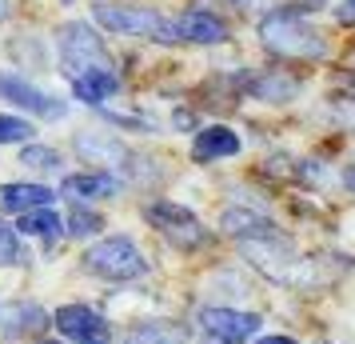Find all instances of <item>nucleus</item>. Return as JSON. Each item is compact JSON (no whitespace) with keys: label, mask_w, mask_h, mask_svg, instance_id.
Returning a JSON list of instances; mask_svg holds the SVG:
<instances>
[{"label":"nucleus","mask_w":355,"mask_h":344,"mask_svg":"<svg viewBox=\"0 0 355 344\" xmlns=\"http://www.w3.org/2000/svg\"><path fill=\"white\" fill-rule=\"evenodd\" d=\"M259 40H263V49L275 52V56H288V60H320L327 44H323V36L307 24L300 13H288V8H279V13H268L263 24H259Z\"/></svg>","instance_id":"obj_1"},{"label":"nucleus","mask_w":355,"mask_h":344,"mask_svg":"<svg viewBox=\"0 0 355 344\" xmlns=\"http://www.w3.org/2000/svg\"><path fill=\"white\" fill-rule=\"evenodd\" d=\"M92 17L100 28H108L116 36H148V40H164L172 44L180 40L176 24L152 8H128V4H92Z\"/></svg>","instance_id":"obj_2"},{"label":"nucleus","mask_w":355,"mask_h":344,"mask_svg":"<svg viewBox=\"0 0 355 344\" xmlns=\"http://www.w3.org/2000/svg\"><path fill=\"white\" fill-rule=\"evenodd\" d=\"M60 65L76 81V76L92 72V68H112V60H108V52L100 44V36L84 20H72V24L60 28Z\"/></svg>","instance_id":"obj_3"},{"label":"nucleus","mask_w":355,"mask_h":344,"mask_svg":"<svg viewBox=\"0 0 355 344\" xmlns=\"http://www.w3.org/2000/svg\"><path fill=\"white\" fill-rule=\"evenodd\" d=\"M84 264H88V272H96V277H104V280H136L148 268L144 256H140V248L132 245V240H124V236L100 240V245L84 256Z\"/></svg>","instance_id":"obj_4"},{"label":"nucleus","mask_w":355,"mask_h":344,"mask_svg":"<svg viewBox=\"0 0 355 344\" xmlns=\"http://www.w3.org/2000/svg\"><path fill=\"white\" fill-rule=\"evenodd\" d=\"M148 220L156 224V229L172 240L176 248H200L208 236H204V229H200V220H196L188 208H180V204H168V200H160V204H148Z\"/></svg>","instance_id":"obj_5"},{"label":"nucleus","mask_w":355,"mask_h":344,"mask_svg":"<svg viewBox=\"0 0 355 344\" xmlns=\"http://www.w3.org/2000/svg\"><path fill=\"white\" fill-rule=\"evenodd\" d=\"M200 325H204V332L216 336V341L240 344V341H248V336H256L259 316H252V312H236V309H204L200 312Z\"/></svg>","instance_id":"obj_6"},{"label":"nucleus","mask_w":355,"mask_h":344,"mask_svg":"<svg viewBox=\"0 0 355 344\" xmlns=\"http://www.w3.org/2000/svg\"><path fill=\"white\" fill-rule=\"evenodd\" d=\"M0 97L20 104V108H28V113H36V116H44V120L64 116V100H52L49 92L33 88V84L20 81V76H0Z\"/></svg>","instance_id":"obj_7"},{"label":"nucleus","mask_w":355,"mask_h":344,"mask_svg":"<svg viewBox=\"0 0 355 344\" xmlns=\"http://www.w3.org/2000/svg\"><path fill=\"white\" fill-rule=\"evenodd\" d=\"M56 328L80 344H108V325L84 304H68V309L56 312Z\"/></svg>","instance_id":"obj_8"},{"label":"nucleus","mask_w":355,"mask_h":344,"mask_svg":"<svg viewBox=\"0 0 355 344\" xmlns=\"http://www.w3.org/2000/svg\"><path fill=\"white\" fill-rule=\"evenodd\" d=\"M33 328H44V312L36 304H24V300L0 304V341H17Z\"/></svg>","instance_id":"obj_9"},{"label":"nucleus","mask_w":355,"mask_h":344,"mask_svg":"<svg viewBox=\"0 0 355 344\" xmlns=\"http://www.w3.org/2000/svg\"><path fill=\"white\" fill-rule=\"evenodd\" d=\"M176 33L180 40H196V44H220V40H227V28L220 17H211V13H184V17L176 20Z\"/></svg>","instance_id":"obj_10"},{"label":"nucleus","mask_w":355,"mask_h":344,"mask_svg":"<svg viewBox=\"0 0 355 344\" xmlns=\"http://www.w3.org/2000/svg\"><path fill=\"white\" fill-rule=\"evenodd\" d=\"M52 200L56 197L44 184H0V213H33Z\"/></svg>","instance_id":"obj_11"},{"label":"nucleus","mask_w":355,"mask_h":344,"mask_svg":"<svg viewBox=\"0 0 355 344\" xmlns=\"http://www.w3.org/2000/svg\"><path fill=\"white\" fill-rule=\"evenodd\" d=\"M240 152V136L232 129H204L200 136H196V145H192V156L196 161H216V156H236Z\"/></svg>","instance_id":"obj_12"},{"label":"nucleus","mask_w":355,"mask_h":344,"mask_svg":"<svg viewBox=\"0 0 355 344\" xmlns=\"http://www.w3.org/2000/svg\"><path fill=\"white\" fill-rule=\"evenodd\" d=\"M72 88H76V97L88 100V104H100V100H108L120 88V81H116L112 68H92V72H84V76H76L72 81Z\"/></svg>","instance_id":"obj_13"},{"label":"nucleus","mask_w":355,"mask_h":344,"mask_svg":"<svg viewBox=\"0 0 355 344\" xmlns=\"http://www.w3.org/2000/svg\"><path fill=\"white\" fill-rule=\"evenodd\" d=\"M220 224H224L227 232H236L240 240H252V236H275V224H272V220H263V216L248 213V208H227Z\"/></svg>","instance_id":"obj_14"},{"label":"nucleus","mask_w":355,"mask_h":344,"mask_svg":"<svg viewBox=\"0 0 355 344\" xmlns=\"http://www.w3.org/2000/svg\"><path fill=\"white\" fill-rule=\"evenodd\" d=\"M76 152L88 156V161H96V164H108V161L116 164V161H124V156H128L120 140H112V136H92V132L76 136Z\"/></svg>","instance_id":"obj_15"},{"label":"nucleus","mask_w":355,"mask_h":344,"mask_svg":"<svg viewBox=\"0 0 355 344\" xmlns=\"http://www.w3.org/2000/svg\"><path fill=\"white\" fill-rule=\"evenodd\" d=\"M120 184L104 172H88V177H68L64 181V197H84V200H96V197H116Z\"/></svg>","instance_id":"obj_16"},{"label":"nucleus","mask_w":355,"mask_h":344,"mask_svg":"<svg viewBox=\"0 0 355 344\" xmlns=\"http://www.w3.org/2000/svg\"><path fill=\"white\" fill-rule=\"evenodd\" d=\"M252 92L256 97H263V100H291L295 97V81H279V76H263V81H256L252 84Z\"/></svg>","instance_id":"obj_17"},{"label":"nucleus","mask_w":355,"mask_h":344,"mask_svg":"<svg viewBox=\"0 0 355 344\" xmlns=\"http://www.w3.org/2000/svg\"><path fill=\"white\" fill-rule=\"evenodd\" d=\"M128 344H180V332L160 328V325H144V328H136V332L128 336Z\"/></svg>","instance_id":"obj_18"},{"label":"nucleus","mask_w":355,"mask_h":344,"mask_svg":"<svg viewBox=\"0 0 355 344\" xmlns=\"http://www.w3.org/2000/svg\"><path fill=\"white\" fill-rule=\"evenodd\" d=\"M33 136V124L20 120V116H0V145H17V140H28Z\"/></svg>","instance_id":"obj_19"},{"label":"nucleus","mask_w":355,"mask_h":344,"mask_svg":"<svg viewBox=\"0 0 355 344\" xmlns=\"http://www.w3.org/2000/svg\"><path fill=\"white\" fill-rule=\"evenodd\" d=\"M20 229L28 232V236H52V232L60 229V220H56L52 213H24Z\"/></svg>","instance_id":"obj_20"},{"label":"nucleus","mask_w":355,"mask_h":344,"mask_svg":"<svg viewBox=\"0 0 355 344\" xmlns=\"http://www.w3.org/2000/svg\"><path fill=\"white\" fill-rule=\"evenodd\" d=\"M20 164H28V168H56V152L52 148H24V156H20Z\"/></svg>","instance_id":"obj_21"},{"label":"nucleus","mask_w":355,"mask_h":344,"mask_svg":"<svg viewBox=\"0 0 355 344\" xmlns=\"http://www.w3.org/2000/svg\"><path fill=\"white\" fill-rule=\"evenodd\" d=\"M17 232L8 229L4 220H0V264H17Z\"/></svg>","instance_id":"obj_22"},{"label":"nucleus","mask_w":355,"mask_h":344,"mask_svg":"<svg viewBox=\"0 0 355 344\" xmlns=\"http://www.w3.org/2000/svg\"><path fill=\"white\" fill-rule=\"evenodd\" d=\"M331 113H336L347 129H355V97H336L331 100Z\"/></svg>","instance_id":"obj_23"},{"label":"nucleus","mask_w":355,"mask_h":344,"mask_svg":"<svg viewBox=\"0 0 355 344\" xmlns=\"http://www.w3.org/2000/svg\"><path fill=\"white\" fill-rule=\"evenodd\" d=\"M92 229H100V216H92V213H76L72 216V236H88Z\"/></svg>","instance_id":"obj_24"},{"label":"nucleus","mask_w":355,"mask_h":344,"mask_svg":"<svg viewBox=\"0 0 355 344\" xmlns=\"http://www.w3.org/2000/svg\"><path fill=\"white\" fill-rule=\"evenodd\" d=\"M336 17L343 20V24H355V0H343V4L336 8Z\"/></svg>","instance_id":"obj_25"},{"label":"nucleus","mask_w":355,"mask_h":344,"mask_svg":"<svg viewBox=\"0 0 355 344\" xmlns=\"http://www.w3.org/2000/svg\"><path fill=\"white\" fill-rule=\"evenodd\" d=\"M259 344H295V341H288V336H263Z\"/></svg>","instance_id":"obj_26"},{"label":"nucleus","mask_w":355,"mask_h":344,"mask_svg":"<svg viewBox=\"0 0 355 344\" xmlns=\"http://www.w3.org/2000/svg\"><path fill=\"white\" fill-rule=\"evenodd\" d=\"M12 17V4H8V0H0V20H8Z\"/></svg>","instance_id":"obj_27"},{"label":"nucleus","mask_w":355,"mask_h":344,"mask_svg":"<svg viewBox=\"0 0 355 344\" xmlns=\"http://www.w3.org/2000/svg\"><path fill=\"white\" fill-rule=\"evenodd\" d=\"M343 184H347V188L355 193V168H347V172H343Z\"/></svg>","instance_id":"obj_28"}]
</instances>
